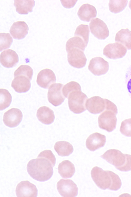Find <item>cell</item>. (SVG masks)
<instances>
[{"mask_svg": "<svg viewBox=\"0 0 131 197\" xmlns=\"http://www.w3.org/2000/svg\"><path fill=\"white\" fill-rule=\"evenodd\" d=\"M28 163L27 171L34 179L40 182L50 179L53 173L52 165L48 159L43 157H37Z\"/></svg>", "mask_w": 131, "mask_h": 197, "instance_id": "6da1fadb", "label": "cell"}, {"mask_svg": "<svg viewBox=\"0 0 131 197\" xmlns=\"http://www.w3.org/2000/svg\"><path fill=\"white\" fill-rule=\"evenodd\" d=\"M105 110L99 116L98 122L99 127L110 132L116 128L117 119L116 115L117 113L116 106L110 100L105 99Z\"/></svg>", "mask_w": 131, "mask_h": 197, "instance_id": "7a4b0ae2", "label": "cell"}, {"mask_svg": "<svg viewBox=\"0 0 131 197\" xmlns=\"http://www.w3.org/2000/svg\"><path fill=\"white\" fill-rule=\"evenodd\" d=\"M67 98L69 109L74 113L79 114L86 110V104L88 98L81 89L71 91Z\"/></svg>", "mask_w": 131, "mask_h": 197, "instance_id": "3957f363", "label": "cell"}, {"mask_svg": "<svg viewBox=\"0 0 131 197\" xmlns=\"http://www.w3.org/2000/svg\"><path fill=\"white\" fill-rule=\"evenodd\" d=\"M112 172L109 170H104L101 168L95 166L91 171V176L99 188L104 190H110L112 183Z\"/></svg>", "mask_w": 131, "mask_h": 197, "instance_id": "277c9868", "label": "cell"}, {"mask_svg": "<svg viewBox=\"0 0 131 197\" xmlns=\"http://www.w3.org/2000/svg\"><path fill=\"white\" fill-rule=\"evenodd\" d=\"M126 154H124L120 150L111 149L106 151L101 157L117 169L123 166L126 159Z\"/></svg>", "mask_w": 131, "mask_h": 197, "instance_id": "5b68a950", "label": "cell"}, {"mask_svg": "<svg viewBox=\"0 0 131 197\" xmlns=\"http://www.w3.org/2000/svg\"><path fill=\"white\" fill-rule=\"evenodd\" d=\"M57 188L63 197H75L78 193V188L72 180L61 179L57 182Z\"/></svg>", "mask_w": 131, "mask_h": 197, "instance_id": "8992f818", "label": "cell"}, {"mask_svg": "<svg viewBox=\"0 0 131 197\" xmlns=\"http://www.w3.org/2000/svg\"><path fill=\"white\" fill-rule=\"evenodd\" d=\"M67 53L68 60L71 65L77 68H82L85 66L87 59L83 51L74 48Z\"/></svg>", "mask_w": 131, "mask_h": 197, "instance_id": "52a82bcc", "label": "cell"}, {"mask_svg": "<svg viewBox=\"0 0 131 197\" xmlns=\"http://www.w3.org/2000/svg\"><path fill=\"white\" fill-rule=\"evenodd\" d=\"M92 34L99 39H105L109 36V32L106 24L100 19H92L89 24Z\"/></svg>", "mask_w": 131, "mask_h": 197, "instance_id": "ba28073f", "label": "cell"}, {"mask_svg": "<svg viewBox=\"0 0 131 197\" xmlns=\"http://www.w3.org/2000/svg\"><path fill=\"white\" fill-rule=\"evenodd\" d=\"M63 85L61 83H55L49 87L48 93L49 101L55 106L61 105L63 102L66 97L62 93Z\"/></svg>", "mask_w": 131, "mask_h": 197, "instance_id": "9c48e42d", "label": "cell"}, {"mask_svg": "<svg viewBox=\"0 0 131 197\" xmlns=\"http://www.w3.org/2000/svg\"><path fill=\"white\" fill-rule=\"evenodd\" d=\"M127 51L124 45L117 42L109 43L106 45L103 49V54L108 58L116 59L124 56Z\"/></svg>", "mask_w": 131, "mask_h": 197, "instance_id": "30bf717a", "label": "cell"}, {"mask_svg": "<svg viewBox=\"0 0 131 197\" xmlns=\"http://www.w3.org/2000/svg\"><path fill=\"white\" fill-rule=\"evenodd\" d=\"M88 68L94 75L100 76L107 72L109 68V64L102 57H96L91 60Z\"/></svg>", "mask_w": 131, "mask_h": 197, "instance_id": "8fae6325", "label": "cell"}, {"mask_svg": "<svg viewBox=\"0 0 131 197\" xmlns=\"http://www.w3.org/2000/svg\"><path fill=\"white\" fill-rule=\"evenodd\" d=\"M16 193L17 197H36L38 190L35 185L29 181H23L17 185Z\"/></svg>", "mask_w": 131, "mask_h": 197, "instance_id": "7c38bea8", "label": "cell"}, {"mask_svg": "<svg viewBox=\"0 0 131 197\" xmlns=\"http://www.w3.org/2000/svg\"><path fill=\"white\" fill-rule=\"evenodd\" d=\"M22 118L21 111L18 109L13 108L4 113L3 121L6 126L10 128H13L19 124Z\"/></svg>", "mask_w": 131, "mask_h": 197, "instance_id": "4fadbf2b", "label": "cell"}, {"mask_svg": "<svg viewBox=\"0 0 131 197\" xmlns=\"http://www.w3.org/2000/svg\"><path fill=\"white\" fill-rule=\"evenodd\" d=\"M56 81V77L53 71L50 69L46 68L39 73L36 81L37 84L40 87L48 89Z\"/></svg>", "mask_w": 131, "mask_h": 197, "instance_id": "5bb4252c", "label": "cell"}, {"mask_svg": "<svg viewBox=\"0 0 131 197\" xmlns=\"http://www.w3.org/2000/svg\"><path fill=\"white\" fill-rule=\"evenodd\" d=\"M105 99L99 96L92 97L86 101V109L90 113L97 114L102 112L105 108Z\"/></svg>", "mask_w": 131, "mask_h": 197, "instance_id": "9a60e30c", "label": "cell"}, {"mask_svg": "<svg viewBox=\"0 0 131 197\" xmlns=\"http://www.w3.org/2000/svg\"><path fill=\"white\" fill-rule=\"evenodd\" d=\"M105 136L97 132L90 135L86 141V146L91 151H94L103 147L106 142Z\"/></svg>", "mask_w": 131, "mask_h": 197, "instance_id": "2e32d148", "label": "cell"}, {"mask_svg": "<svg viewBox=\"0 0 131 197\" xmlns=\"http://www.w3.org/2000/svg\"><path fill=\"white\" fill-rule=\"evenodd\" d=\"M0 60L1 64L3 66L10 68L14 66L18 62V56L15 51L8 49L1 53Z\"/></svg>", "mask_w": 131, "mask_h": 197, "instance_id": "e0dca14e", "label": "cell"}, {"mask_svg": "<svg viewBox=\"0 0 131 197\" xmlns=\"http://www.w3.org/2000/svg\"><path fill=\"white\" fill-rule=\"evenodd\" d=\"M30 80L27 77L23 75H18L14 77L12 81L11 86L17 92H25L30 88Z\"/></svg>", "mask_w": 131, "mask_h": 197, "instance_id": "ac0fdd59", "label": "cell"}, {"mask_svg": "<svg viewBox=\"0 0 131 197\" xmlns=\"http://www.w3.org/2000/svg\"><path fill=\"white\" fill-rule=\"evenodd\" d=\"M29 28L24 21H17L14 23L10 29V32L14 39L20 40L24 38L28 34Z\"/></svg>", "mask_w": 131, "mask_h": 197, "instance_id": "d6986e66", "label": "cell"}, {"mask_svg": "<svg viewBox=\"0 0 131 197\" xmlns=\"http://www.w3.org/2000/svg\"><path fill=\"white\" fill-rule=\"evenodd\" d=\"M77 14L81 20L89 22L92 18L96 17L97 11L94 6L86 3L82 5L80 7Z\"/></svg>", "mask_w": 131, "mask_h": 197, "instance_id": "ffe728a7", "label": "cell"}, {"mask_svg": "<svg viewBox=\"0 0 131 197\" xmlns=\"http://www.w3.org/2000/svg\"><path fill=\"white\" fill-rule=\"evenodd\" d=\"M37 116L40 121L46 124L52 123L55 118L53 111L46 106L41 107L38 109Z\"/></svg>", "mask_w": 131, "mask_h": 197, "instance_id": "44dd1931", "label": "cell"}, {"mask_svg": "<svg viewBox=\"0 0 131 197\" xmlns=\"http://www.w3.org/2000/svg\"><path fill=\"white\" fill-rule=\"evenodd\" d=\"M58 170L60 176L64 178H71L75 172L74 164L67 160H64L59 164Z\"/></svg>", "mask_w": 131, "mask_h": 197, "instance_id": "7402d4cb", "label": "cell"}, {"mask_svg": "<svg viewBox=\"0 0 131 197\" xmlns=\"http://www.w3.org/2000/svg\"><path fill=\"white\" fill-rule=\"evenodd\" d=\"M14 5L16 11L20 14H27L32 11L35 5L34 0H14Z\"/></svg>", "mask_w": 131, "mask_h": 197, "instance_id": "603a6c76", "label": "cell"}, {"mask_svg": "<svg viewBox=\"0 0 131 197\" xmlns=\"http://www.w3.org/2000/svg\"><path fill=\"white\" fill-rule=\"evenodd\" d=\"M115 41L123 44L128 50L131 49V31L122 29L116 34Z\"/></svg>", "mask_w": 131, "mask_h": 197, "instance_id": "cb8c5ba5", "label": "cell"}, {"mask_svg": "<svg viewBox=\"0 0 131 197\" xmlns=\"http://www.w3.org/2000/svg\"><path fill=\"white\" fill-rule=\"evenodd\" d=\"M54 149L58 155L62 156H68L72 154L73 151L72 145L65 141H60L56 142Z\"/></svg>", "mask_w": 131, "mask_h": 197, "instance_id": "d4e9b609", "label": "cell"}, {"mask_svg": "<svg viewBox=\"0 0 131 197\" xmlns=\"http://www.w3.org/2000/svg\"><path fill=\"white\" fill-rule=\"evenodd\" d=\"M87 45L81 37L74 36L69 39L66 44V49L67 52L71 49L76 48L84 51Z\"/></svg>", "mask_w": 131, "mask_h": 197, "instance_id": "484cf974", "label": "cell"}, {"mask_svg": "<svg viewBox=\"0 0 131 197\" xmlns=\"http://www.w3.org/2000/svg\"><path fill=\"white\" fill-rule=\"evenodd\" d=\"M127 0H110L109 3L110 10L114 13H119L126 6Z\"/></svg>", "mask_w": 131, "mask_h": 197, "instance_id": "4316f807", "label": "cell"}, {"mask_svg": "<svg viewBox=\"0 0 131 197\" xmlns=\"http://www.w3.org/2000/svg\"><path fill=\"white\" fill-rule=\"evenodd\" d=\"M0 91V110H3L9 106L12 100V96L7 89L1 88Z\"/></svg>", "mask_w": 131, "mask_h": 197, "instance_id": "83f0119b", "label": "cell"}, {"mask_svg": "<svg viewBox=\"0 0 131 197\" xmlns=\"http://www.w3.org/2000/svg\"><path fill=\"white\" fill-rule=\"evenodd\" d=\"M90 31L88 25L81 24L77 27L74 33V36L81 38L87 45L88 42Z\"/></svg>", "mask_w": 131, "mask_h": 197, "instance_id": "f1b7e54d", "label": "cell"}, {"mask_svg": "<svg viewBox=\"0 0 131 197\" xmlns=\"http://www.w3.org/2000/svg\"><path fill=\"white\" fill-rule=\"evenodd\" d=\"M33 70L29 66L27 65H21L15 71L14 76L15 77L18 75H23L28 77L30 80L32 78Z\"/></svg>", "mask_w": 131, "mask_h": 197, "instance_id": "f546056e", "label": "cell"}, {"mask_svg": "<svg viewBox=\"0 0 131 197\" xmlns=\"http://www.w3.org/2000/svg\"><path fill=\"white\" fill-rule=\"evenodd\" d=\"M13 39L9 33H0V51L9 48L13 42Z\"/></svg>", "mask_w": 131, "mask_h": 197, "instance_id": "4dcf8cb0", "label": "cell"}, {"mask_svg": "<svg viewBox=\"0 0 131 197\" xmlns=\"http://www.w3.org/2000/svg\"><path fill=\"white\" fill-rule=\"evenodd\" d=\"M81 89V87L78 83L74 81H71L63 86L62 91L64 96L67 98L70 92L74 90Z\"/></svg>", "mask_w": 131, "mask_h": 197, "instance_id": "1f68e13d", "label": "cell"}, {"mask_svg": "<svg viewBox=\"0 0 131 197\" xmlns=\"http://www.w3.org/2000/svg\"><path fill=\"white\" fill-rule=\"evenodd\" d=\"M120 131L125 136L131 137V118L126 119L122 122Z\"/></svg>", "mask_w": 131, "mask_h": 197, "instance_id": "d6a6232c", "label": "cell"}, {"mask_svg": "<svg viewBox=\"0 0 131 197\" xmlns=\"http://www.w3.org/2000/svg\"><path fill=\"white\" fill-rule=\"evenodd\" d=\"M37 157H43L48 159L51 163L53 167L55 165L56 158L51 150H46L41 152Z\"/></svg>", "mask_w": 131, "mask_h": 197, "instance_id": "836d02e7", "label": "cell"}, {"mask_svg": "<svg viewBox=\"0 0 131 197\" xmlns=\"http://www.w3.org/2000/svg\"><path fill=\"white\" fill-rule=\"evenodd\" d=\"M125 79L127 89L129 96L131 98V65L127 69Z\"/></svg>", "mask_w": 131, "mask_h": 197, "instance_id": "e575fe53", "label": "cell"}, {"mask_svg": "<svg viewBox=\"0 0 131 197\" xmlns=\"http://www.w3.org/2000/svg\"><path fill=\"white\" fill-rule=\"evenodd\" d=\"M126 160L124 164L117 169L120 171H127L131 170V155L126 154Z\"/></svg>", "mask_w": 131, "mask_h": 197, "instance_id": "d590c367", "label": "cell"}, {"mask_svg": "<svg viewBox=\"0 0 131 197\" xmlns=\"http://www.w3.org/2000/svg\"><path fill=\"white\" fill-rule=\"evenodd\" d=\"M77 0H61V3L66 8H70L73 7Z\"/></svg>", "mask_w": 131, "mask_h": 197, "instance_id": "8d00e7d4", "label": "cell"}, {"mask_svg": "<svg viewBox=\"0 0 131 197\" xmlns=\"http://www.w3.org/2000/svg\"><path fill=\"white\" fill-rule=\"evenodd\" d=\"M129 6L131 10V0L129 1Z\"/></svg>", "mask_w": 131, "mask_h": 197, "instance_id": "74e56055", "label": "cell"}]
</instances>
